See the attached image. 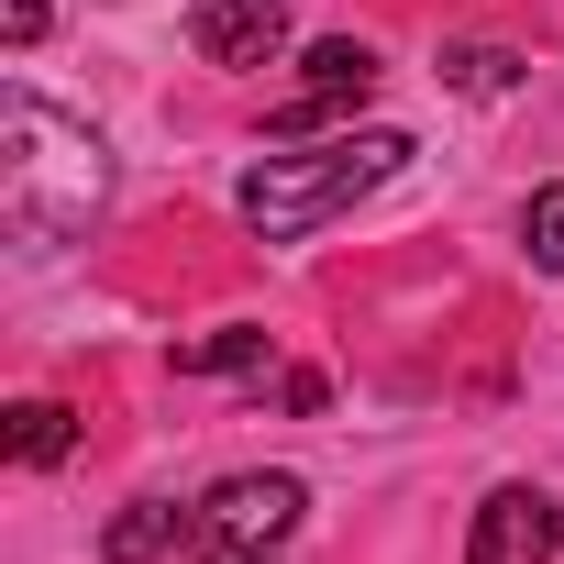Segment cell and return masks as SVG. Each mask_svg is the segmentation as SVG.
Here are the masks:
<instances>
[{"label":"cell","mask_w":564,"mask_h":564,"mask_svg":"<svg viewBox=\"0 0 564 564\" xmlns=\"http://www.w3.org/2000/svg\"><path fill=\"white\" fill-rule=\"evenodd\" d=\"M100 199H111V144L89 122H67L56 100L12 89L0 100V221L23 243H67L100 221Z\"/></svg>","instance_id":"obj_1"},{"label":"cell","mask_w":564,"mask_h":564,"mask_svg":"<svg viewBox=\"0 0 564 564\" xmlns=\"http://www.w3.org/2000/svg\"><path fill=\"white\" fill-rule=\"evenodd\" d=\"M410 155H421V144H410L399 122H377V133H333V144H311V155H265V166L243 177V221H254L265 243H311L322 221H344L355 199H377Z\"/></svg>","instance_id":"obj_2"},{"label":"cell","mask_w":564,"mask_h":564,"mask_svg":"<svg viewBox=\"0 0 564 564\" xmlns=\"http://www.w3.org/2000/svg\"><path fill=\"white\" fill-rule=\"evenodd\" d=\"M300 509H311V487L300 476H221L199 509H188V542L199 553H276V542H289L300 531Z\"/></svg>","instance_id":"obj_3"},{"label":"cell","mask_w":564,"mask_h":564,"mask_svg":"<svg viewBox=\"0 0 564 564\" xmlns=\"http://www.w3.org/2000/svg\"><path fill=\"white\" fill-rule=\"evenodd\" d=\"M377 78H388V67H377V45H355V34L311 45V56H300V89L276 100V133H322V122H333V111H355Z\"/></svg>","instance_id":"obj_4"},{"label":"cell","mask_w":564,"mask_h":564,"mask_svg":"<svg viewBox=\"0 0 564 564\" xmlns=\"http://www.w3.org/2000/svg\"><path fill=\"white\" fill-rule=\"evenodd\" d=\"M553 553H564V509L542 487H487L465 564H553Z\"/></svg>","instance_id":"obj_5"},{"label":"cell","mask_w":564,"mask_h":564,"mask_svg":"<svg viewBox=\"0 0 564 564\" xmlns=\"http://www.w3.org/2000/svg\"><path fill=\"white\" fill-rule=\"evenodd\" d=\"M188 45H199V67H276L289 56V0H199Z\"/></svg>","instance_id":"obj_6"},{"label":"cell","mask_w":564,"mask_h":564,"mask_svg":"<svg viewBox=\"0 0 564 564\" xmlns=\"http://www.w3.org/2000/svg\"><path fill=\"white\" fill-rule=\"evenodd\" d=\"M67 454H78V410H67V399H23V410H12V465L45 476V465H67Z\"/></svg>","instance_id":"obj_7"},{"label":"cell","mask_w":564,"mask_h":564,"mask_svg":"<svg viewBox=\"0 0 564 564\" xmlns=\"http://www.w3.org/2000/svg\"><path fill=\"white\" fill-rule=\"evenodd\" d=\"M177 531H188V509H166V498H133V509L100 531V564H155Z\"/></svg>","instance_id":"obj_8"},{"label":"cell","mask_w":564,"mask_h":564,"mask_svg":"<svg viewBox=\"0 0 564 564\" xmlns=\"http://www.w3.org/2000/svg\"><path fill=\"white\" fill-rule=\"evenodd\" d=\"M265 366V322H221L199 344H177V377H254Z\"/></svg>","instance_id":"obj_9"},{"label":"cell","mask_w":564,"mask_h":564,"mask_svg":"<svg viewBox=\"0 0 564 564\" xmlns=\"http://www.w3.org/2000/svg\"><path fill=\"white\" fill-rule=\"evenodd\" d=\"M443 78H454V89H476V100H498V89H520V56H509V45H454V56H443Z\"/></svg>","instance_id":"obj_10"},{"label":"cell","mask_w":564,"mask_h":564,"mask_svg":"<svg viewBox=\"0 0 564 564\" xmlns=\"http://www.w3.org/2000/svg\"><path fill=\"white\" fill-rule=\"evenodd\" d=\"M520 243H531V265H542V276H564V177H553V188H531Z\"/></svg>","instance_id":"obj_11"},{"label":"cell","mask_w":564,"mask_h":564,"mask_svg":"<svg viewBox=\"0 0 564 564\" xmlns=\"http://www.w3.org/2000/svg\"><path fill=\"white\" fill-rule=\"evenodd\" d=\"M322 399H333L322 366H289V377H276V410H322Z\"/></svg>","instance_id":"obj_12"},{"label":"cell","mask_w":564,"mask_h":564,"mask_svg":"<svg viewBox=\"0 0 564 564\" xmlns=\"http://www.w3.org/2000/svg\"><path fill=\"white\" fill-rule=\"evenodd\" d=\"M0 34H12V45H34V34H45V0H0Z\"/></svg>","instance_id":"obj_13"},{"label":"cell","mask_w":564,"mask_h":564,"mask_svg":"<svg viewBox=\"0 0 564 564\" xmlns=\"http://www.w3.org/2000/svg\"><path fill=\"white\" fill-rule=\"evenodd\" d=\"M221 564H276V553H221Z\"/></svg>","instance_id":"obj_14"}]
</instances>
